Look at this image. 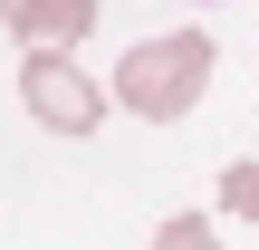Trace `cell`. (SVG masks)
Wrapping results in <instances>:
<instances>
[{
    "mask_svg": "<svg viewBox=\"0 0 259 250\" xmlns=\"http://www.w3.org/2000/svg\"><path fill=\"white\" fill-rule=\"evenodd\" d=\"M106 96L144 125H183L202 96H211V39L202 29H163V39H135L106 77Z\"/></svg>",
    "mask_w": 259,
    "mask_h": 250,
    "instance_id": "1",
    "label": "cell"
},
{
    "mask_svg": "<svg viewBox=\"0 0 259 250\" xmlns=\"http://www.w3.org/2000/svg\"><path fill=\"white\" fill-rule=\"evenodd\" d=\"M19 106H29V125H48V135H96L115 96H106L77 58H19Z\"/></svg>",
    "mask_w": 259,
    "mask_h": 250,
    "instance_id": "2",
    "label": "cell"
},
{
    "mask_svg": "<svg viewBox=\"0 0 259 250\" xmlns=\"http://www.w3.org/2000/svg\"><path fill=\"white\" fill-rule=\"evenodd\" d=\"M0 29L19 39V58H77V39L96 29V0H0Z\"/></svg>",
    "mask_w": 259,
    "mask_h": 250,
    "instance_id": "3",
    "label": "cell"
},
{
    "mask_svg": "<svg viewBox=\"0 0 259 250\" xmlns=\"http://www.w3.org/2000/svg\"><path fill=\"white\" fill-rule=\"evenodd\" d=\"M144 250H221V231L202 222V212H173V222H154V241Z\"/></svg>",
    "mask_w": 259,
    "mask_h": 250,
    "instance_id": "4",
    "label": "cell"
},
{
    "mask_svg": "<svg viewBox=\"0 0 259 250\" xmlns=\"http://www.w3.org/2000/svg\"><path fill=\"white\" fill-rule=\"evenodd\" d=\"M221 212H240V222H259V164H221Z\"/></svg>",
    "mask_w": 259,
    "mask_h": 250,
    "instance_id": "5",
    "label": "cell"
}]
</instances>
